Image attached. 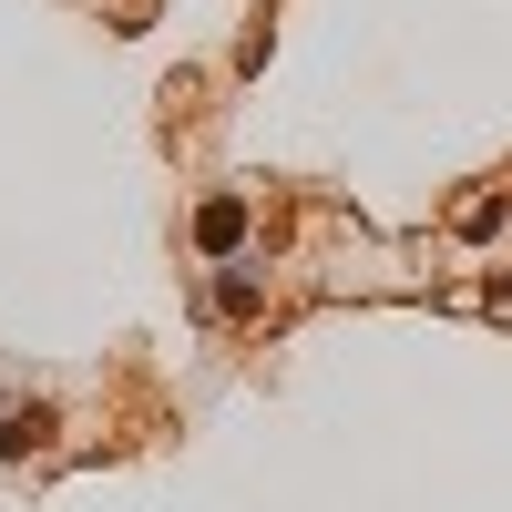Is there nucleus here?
<instances>
[{"mask_svg":"<svg viewBox=\"0 0 512 512\" xmlns=\"http://www.w3.org/2000/svg\"><path fill=\"white\" fill-rule=\"evenodd\" d=\"M41 441H52V410H21L11 431H0V451H11V461H21V451H41Z\"/></svg>","mask_w":512,"mask_h":512,"instance_id":"2","label":"nucleus"},{"mask_svg":"<svg viewBox=\"0 0 512 512\" xmlns=\"http://www.w3.org/2000/svg\"><path fill=\"white\" fill-rule=\"evenodd\" d=\"M236 236H246V205H236V195H216V205L195 216V246H205V256H226Z\"/></svg>","mask_w":512,"mask_h":512,"instance_id":"1","label":"nucleus"}]
</instances>
